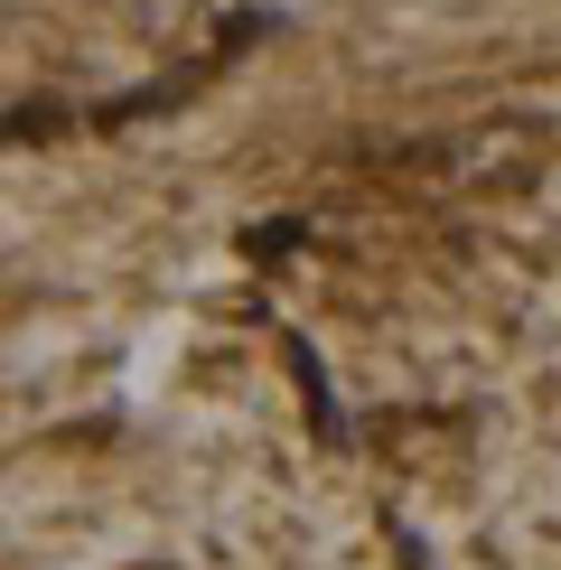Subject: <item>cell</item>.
Wrapping results in <instances>:
<instances>
[{
    "mask_svg": "<svg viewBox=\"0 0 561 570\" xmlns=\"http://www.w3.org/2000/svg\"><path fill=\"white\" fill-rule=\"evenodd\" d=\"M291 374H299V402H309V431H318V440H346V421H337V393H327L318 346H299V337H291Z\"/></svg>",
    "mask_w": 561,
    "mask_h": 570,
    "instance_id": "6da1fadb",
    "label": "cell"
},
{
    "mask_svg": "<svg viewBox=\"0 0 561 570\" xmlns=\"http://www.w3.org/2000/svg\"><path fill=\"white\" fill-rule=\"evenodd\" d=\"M299 234H309V225H291V216L244 225V253H253V263H291V253H299Z\"/></svg>",
    "mask_w": 561,
    "mask_h": 570,
    "instance_id": "7a4b0ae2",
    "label": "cell"
},
{
    "mask_svg": "<svg viewBox=\"0 0 561 570\" xmlns=\"http://www.w3.org/2000/svg\"><path fill=\"white\" fill-rule=\"evenodd\" d=\"M403 570H431V561H421V542H403Z\"/></svg>",
    "mask_w": 561,
    "mask_h": 570,
    "instance_id": "3957f363",
    "label": "cell"
}]
</instances>
